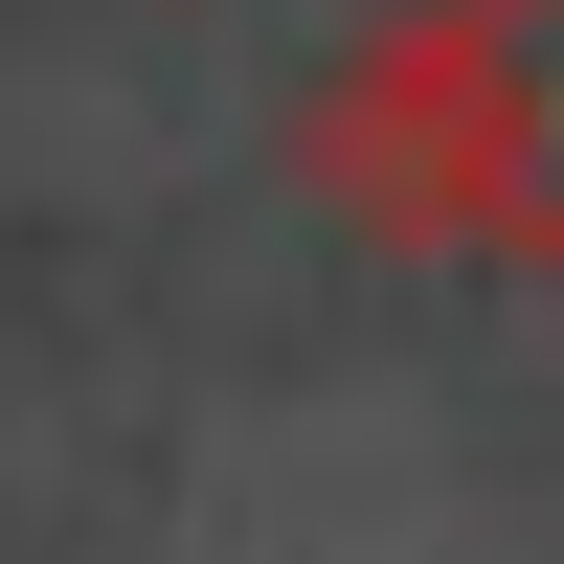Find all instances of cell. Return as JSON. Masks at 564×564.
Listing matches in <instances>:
<instances>
[{
	"label": "cell",
	"instance_id": "cell-1",
	"mask_svg": "<svg viewBox=\"0 0 564 564\" xmlns=\"http://www.w3.org/2000/svg\"><path fill=\"white\" fill-rule=\"evenodd\" d=\"M294 159H316V204L361 249L564 294V0H384L316 68Z\"/></svg>",
	"mask_w": 564,
	"mask_h": 564
}]
</instances>
